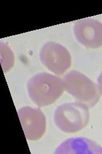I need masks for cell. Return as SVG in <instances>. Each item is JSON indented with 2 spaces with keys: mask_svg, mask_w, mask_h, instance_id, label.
I'll return each mask as SVG.
<instances>
[{
  "mask_svg": "<svg viewBox=\"0 0 102 154\" xmlns=\"http://www.w3.org/2000/svg\"><path fill=\"white\" fill-rule=\"evenodd\" d=\"M27 88L30 98L39 107L55 102L65 90L63 80L61 78L47 73H38L31 77Z\"/></svg>",
  "mask_w": 102,
  "mask_h": 154,
  "instance_id": "1",
  "label": "cell"
},
{
  "mask_svg": "<svg viewBox=\"0 0 102 154\" xmlns=\"http://www.w3.org/2000/svg\"><path fill=\"white\" fill-rule=\"evenodd\" d=\"M56 153L96 154L102 153V147L85 137L70 138L62 143L55 151Z\"/></svg>",
  "mask_w": 102,
  "mask_h": 154,
  "instance_id": "7",
  "label": "cell"
},
{
  "mask_svg": "<svg viewBox=\"0 0 102 154\" xmlns=\"http://www.w3.org/2000/svg\"><path fill=\"white\" fill-rule=\"evenodd\" d=\"M98 87L100 91V93L101 94H102V72L100 75L98 79Z\"/></svg>",
  "mask_w": 102,
  "mask_h": 154,
  "instance_id": "8",
  "label": "cell"
},
{
  "mask_svg": "<svg viewBox=\"0 0 102 154\" xmlns=\"http://www.w3.org/2000/svg\"><path fill=\"white\" fill-rule=\"evenodd\" d=\"M66 91L74 97L77 102L89 109L98 102L100 93L98 87L81 72L73 70L63 79Z\"/></svg>",
  "mask_w": 102,
  "mask_h": 154,
  "instance_id": "2",
  "label": "cell"
},
{
  "mask_svg": "<svg viewBox=\"0 0 102 154\" xmlns=\"http://www.w3.org/2000/svg\"><path fill=\"white\" fill-rule=\"evenodd\" d=\"M40 59L48 70L57 75L64 74L71 64V58L68 50L55 42H48L42 46Z\"/></svg>",
  "mask_w": 102,
  "mask_h": 154,
  "instance_id": "4",
  "label": "cell"
},
{
  "mask_svg": "<svg viewBox=\"0 0 102 154\" xmlns=\"http://www.w3.org/2000/svg\"><path fill=\"white\" fill-rule=\"evenodd\" d=\"M54 120L57 127L63 132H79L88 124L89 110L79 102L63 103L55 110Z\"/></svg>",
  "mask_w": 102,
  "mask_h": 154,
  "instance_id": "3",
  "label": "cell"
},
{
  "mask_svg": "<svg viewBox=\"0 0 102 154\" xmlns=\"http://www.w3.org/2000/svg\"><path fill=\"white\" fill-rule=\"evenodd\" d=\"M17 113L26 139L30 141L40 139L46 130V118L42 110L26 106L19 109Z\"/></svg>",
  "mask_w": 102,
  "mask_h": 154,
  "instance_id": "5",
  "label": "cell"
},
{
  "mask_svg": "<svg viewBox=\"0 0 102 154\" xmlns=\"http://www.w3.org/2000/svg\"><path fill=\"white\" fill-rule=\"evenodd\" d=\"M74 32L77 40L86 48L95 49L102 46V23L98 20L80 19L75 23Z\"/></svg>",
  "mask_w": 102,
  "mask_h": 154,
  "instance_id": "6",
  "label": "cell"
}]
</instances>
